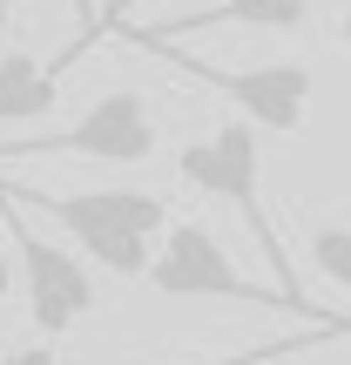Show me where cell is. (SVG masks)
<instances>
[{"label": "cell", "mask_w": 351, "mask_h": 365, "mask_svg": "<svg viewBox=\"0 0 351 365\" xmlns=\"http://www.w3.org/2000/svg\"><path fill=\"white\" fill-rule=\"evenodd\" d=\"M122 7H129V0H108V14H122Z\"/></svg>", "instance_id": "cell-15"}, {"label": "cell", "mask_w": 351, "mask_h": 365, "mask_svg": "<svg viewBox=\"0 0 351 365\" xmlns=\"http://www.w3.org/2000/svg\"><path fill=\"white\" fill-rule=\"evenodd\" d=\"M0 156H88V163H149L156 156V115L135 88H102L68 129L0 143Z\"/></svg>", "instance_id": "cell-5"}, {"label": "cell", "mask_w": 351, "mask_h": 365, "mask_svg": "<svg viewBox=\"0 0 351 365\" xmlns=\"http://www.w3.org/2000/svg\"><path fill=\"white\" fill-rule=\"evenodd\" d=\"M176 170L189 190L216 196V203H230L236 217L250 223V237H257L263 250H271V271H277V291H290V298H304L298 277H290V257H284V237H277V223L263 217L257 203V176H263V149H257V122H216L209 135H196V143L176 149Z\"/></svg>", "instance_id": "cell-2"}, {"label": "cell", "mask_w": 351, "mask_h": 365, "mask_svg": "<svg viewBox=\"0 0 351 365\" xmlns=\"http://www.w3.org/2000/svg\"><path fill=\"white\" fill-rule=\"evenodd\" d=\"M277 365H304V352H298V359H277Z\"/></svg>", "instance_id": "cell-16"}, {"label": "cell", "mask_w": 351, "mask_h": 365, "mask_svg": "<svg viewBox=\"0 0 351 365\" xmlns=\"http://www.w3.org/2000/svg\"><path fill=\"white\" fill-rule=\"evenodd\" d=\"M7 190H14V182H7ZM14 196L34 203V210H48V217L61 223L102 271H115V277H149V264H156L149 237L169 230V203H162L156 190H68V196H54V190H14Z\"/></svg>", "instance_id": "cell-1"}, {"label": "cell", "mask_w": 351, "mask_h": 365, "mask_svg": "<svg viewBox=\"0 0 351 365\" xmlns=\"http://www.w3.org/2000/svg\"><path fill=\"white\" fill-rule=\"evenodd\" d=\"M149 54L176 61L182 75H196L203 88L230 95V102L243 108V122H257V129H271V135H290V129L304 122V102H311V68H304V61L216 68V61H196V54H182V48H149Z\"/></svg>", "instance_id": "cell-6"}, {"label": "cell", "mask_w": 351, "mask_h": 365, "mask_svg": "<svg viewBox=\"0 0 351 365\" xmlns=\"http://www.w3.org/2000/svg\"><path fill=\"white\" fill-rule=\"evenodd\" d=\"M0 217H7V230H14V257H21V284H27V318H34V331H41V339L75 331L81 318L95 312L88 264H81L75 250L48 244V237L21 217V203L7 196V182H0Z\"/></svg>", "instance_id": "cell-4"}, {"label": "cell", "mask_w": 351, "mask_h": 365, "mask_svg": "<svg viewBox=\"0 0 351 365\" xmlns=\"http://www.w3.org/2000/svg\"><path fill=\"white\" fill-rule=\"evenodd\" d=\"M325 339H351V325H304L298 339H257V345H243V352L203 359V365H277V359H298V352H311V345H325ZM135 365H182V359H135Z\"/></svg>", "instance_id": "cell-9"}, {"label": "cell", "mask_w": 351, "mask_h": 365, "mask_svg": "<svg viewBox=\"0 0 351 365\" xmlns=\"http://www.w3.org/2000/svg\"><path fill=\"white\" fill-rule=\"evenodd\" d=\"M0 365H61V352H54V345H7Z\"/></svg>", "instance_id": "cell-12"}, {"label": "cell", "mask_w": 351, "mask_h": 365, "mask_svg": "<svg viewBox=\"0 0 351 365\" xmlns=\"http://www.w3.org/2000/svg\"><path fill=\"white\" fill-rule=\"evenodd\" d=\"M7 291H14V257L0 250V298H7Z\"/></svg>", "instance_id": "cell-13"}, {"label": "cell", "mask_w": 351, "mask_h": 365, "mask_svg": "<svg viewBox=\"0 0 351 365\" xmlns=\"http://www.w3.org/2000/svg\"><path fill=\"white\" fill-rule=\"evenodd\" d=\"M75 21H81V41H75V48H68V54H61V68H68V61H75V54H81V48H88V41H95V34H102V21H108V14H102V7H95V0H75Z\"/></svg>", "instance_id": "cell-11"}, {"label": "cell", "mask_w": 351, "mask_h": 365, "mask_svg": "<svg viewBox=\"0 0 351 365\" xmlns=\"http://www.w3.org/2000/svg\"><path fill=\"white\" fill-rule=\"evenodd\" d=\"M311 21V0H209L196 14H176V21H149L129 27L135 48H176L182 34H209V27H304Z\"/></svg>", "instance_id": "cell-7"}, {"label": "cell", "mask_w": 351, "mask_h": 365, "mask_svg": "<svg viewBox=\"0 0 351 365\" xmlns=\"http://www.w3.org/2000/svg\"><path fill=\"white\" fill-rule=\"evenodd\" d=\"M149 284H156L162 298H230V304L298 312L304 325H351L338 312H318L311 298H290V291H277V284H250L230 264V250H223L203 223H169V230H162V250H156V264H149Z\"/></svg>", "instance_id": "cell-3"}, {"label": "cell", "mask_w": 351, "mask_h": 365, "mask_svg": "<svg viewBox=\"0 0 351 365\" xmlns=\"http://www.w3.org/2000/svg\"><path fill=\"white\" fill-rule=\"evenodd\" d=\"M311 264L331 277V284L351 291V223H325V230L311 237Z\"/></svg>", "instance_id": "cell-10"}, {"label": "cell", "mask_w": 351, "mask_h": 365, "mask_svg": "<svg viewBox=\"0 0 351 365\" xmlns=\"http://www.w3.org/2000/svg\"><path fill=\"white\" fill-rule=\"evenodd\" d=\"M61 88V61H34V54H0V122H41Z\"/></svg>", "instance_id": "cell-8"}, {"label": "cell", "mask_w": 351, "mask_h": 365, "mask_svg": "<svg viewBox=\"0 0 351 365\" xmlns=\"http://www.w3.org/2000/svg\"><path fill=\"white\" fill-rule=\"evenodd\" d=\"M345 41H351V14H345Z\"/></svg>", "instance_id": "cell-17"}, {"label": "cell", "mask_w": 351, "mask_h": 365, "mask_svg": "<svg viewBox=\"0 0 351 365\" xmlns=\"http://www.w3.org/2000/svg\"><path fill=\"white\" fill-rule=\"evenodd\" d=\"M7 14H14V0H0V34H7Z\"/></svg>", "instance_id": "cell-14"}]
</instances>
